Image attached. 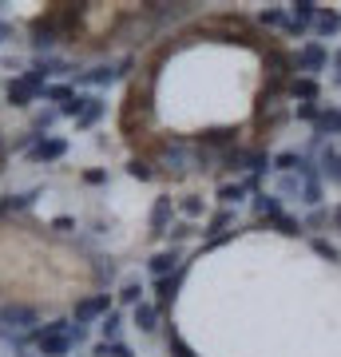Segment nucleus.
Here are the masks:
<instances>
[{"mask_svg": "<svg viewBox=\"0 0 341 357\" xmlns=\"http://www.w3.org/2000/svg\"><path fill=\"white\" fill-rule=\"evenodd\" d=\"M63 155H68V139L63 135H40L36 143H32V151H28V159L32 163H60Z\"/></svg>", "mask_w": 341, "mask_h": 357, "instance_id": "0eeeda50", "label": "nucleus"}, {"mask_svg": "<svg viewBox=\"0 0 341 357\" xmlns=\"http://www.w3.org/2000/svg\"><path fill=\"white\" fill-rule=\"evenodd\" d=\"M115 298H119L123 306H131V310L139 306V302H147V298H143V282H135V278H131V282H123V290L115 294Z\"/></svg>", "mask_w": 341, "mask_h": 357, "instance_id": "72a5a7b5", "label": "nucleus"}, {"mask_svg": "<svg viewBox=\"0 0 341 357\" xmlns=\"http://www.w3.org/2000/svg\"><path fill=\"white\" fill-rule=\"evenodd\" d=\"M246 195H254L250 187H246V178H238V183H222V187H218V203L222 206H238Z\"/></svg>", "mask_w": 341, "mask_h": 357, "instance_id": "b1692460", "label": "nucleus"}, {"mask_svg": "<svg viewBox=\"0 0 341 357\" xmlns=\"http://www.w3.org/2000/svg\"><path fill=\"white\" fill-rule=\"evenodd\" d=\"M103 112H107V103H103L100 96H88V103H84V112H79V119H76V131L96 128V123L103 119Z\"/></svg>", "mask_w": 341, "mask_h": 357, "instance_id": "a211bd4d", "label": "nucleus"}, {"mask_svg": "<svg viewBox=\"0 0 341 357\" xmlns=\"http://www.w3.org/2000/svg\"><path fill=\"white\" fill-rule=\"evenodd\" d=\"M290 8V24H286V36H305L310 28H314L317 13H321V4H314V0H294V4H286Z\"/></svg>", "mask_w": 341, "mask_h": 357, "instance_id": "39448f33", "label": "nucleus"}, {"mask_svg": "<svg viewBox=\"0 0 341 357\" xmlns=\"http://www.w3.org/2000/svg\"><path fill=\"white\" fill-rule=\"evenodd\" d=\"M317 175H321V183L341 187V151L338 147H326V151L317 155Z\"/></svg>", "mask_w": 341, "mask_h": 357, "instance_id": "dca6fc26", "label": "nucleus"}, {"mask_svg": "<svg viewBox=\"0 0 341 357\" xmlns=\"http://www.w3.org/2000/svg\"><path fill=\"white\" fill-rule=\"evenodd\" d=\"M68 342H72V345H84V342H88V326H76V321H72V330H68Z\"/></svg>", "mask_w": 341, "mask_h": 357, "instance_id": "a18cd8bd", "label": "nucleus"}, {"mask_svg": "<svg viewBox=\"0 0 341 357\" xmlns=\"http://www.w3.org/2000/svg\"><path fill=\"white\" fill-rule=\"evenodd\" d=\"M195 143H199L202 151L222 155V151H230V147H238V128H206V131L195 135Z\"/></svg>", "mask_w": 341, "mask_h": 357, "instance_id": "423d86ee", "label": "nucleus"}, {"mask_svg": "<svg viewBox=\"0 0 341 357\" xmlns=\"http://www.w3.org/2000/svg\"><path fill=\"white\" fill-rule=\"evenodd\" d=\"M314 135L317 139H326V135H341V107H326L321 119L314 123Z\"/></svg>", "mask_w": 341, "mask_h": 357, "instance_id": "4be33fe9", "label": "nucleus"}, {"mask_svg": "<svg viewBox=\"0 0 341 357\" xmlns=\"http://www.w3.org/2000/svg\"><path fill=\"white\" fill-rule=\"evenodd\" d=\"M103 326H100V333H103V342H119V330H123V314L119 310H112L107 318H100Z\"/></svg>", "mask_w": 341, "mask_h": 357, "instance_id": "f704fd0d", "label": "nucleus"}, {"mask_svg": "<svg viewBox=\"0 0 341 357\" xmlns=\"http://www.w3.org/2000/svg\"><path fill=\"white\" fill-rule=\"evenodd\" d=\"M294 68H298V76L317 79V76L329 68V48L321 44V40H310V44H302V48L294 52Z\"/></svg>", "mask_w": 341, "mask_h": 357, "instance_id": "7ed1b4c3", "label": "nucleus"}, {"mask_svg": "<svg viewBox=\"0 0 341 357\" xmlns=\"http://www.w3.org/2000/svg\"><path fill=\"white\" fill-rule=\"evenodd\" d=\"M175 211L183 215V222H199L206 215V203H202L199 195H183V199H175Z\"/></svg>", "mask_w": 341, "mask_h": 357, "instance_id": "aec40b11", "label": "nucleus"}, {"mask_svg": "<svg viewBox=\"0 0 341 357\" xmlns=\"http://www.w3.org/2000/svg\"><path fill=\"white\" fill-rule=\"evenodd\" d=\"M274 195H278V199H302V178L298 175H282Z\"/></svg>", "mask_w": 341, "mask_h": 357, "instance_id": "e433bc0d", "label": "nucleus"}, {"mask_svg": "<svg viewBox=\"0 0 341 357\" xmlns=\"http://www.w3.org/2000/svg\"><path fill=\"white\" fill-rule=\"evenodd\" d=\"M333 227L341 230V206H338V211H333Z\"/></svg>", "mask_w": 341, "mask_h": 357, "instance_id": "8fccbe9b", "label": "nucleus"}, {"mask_svg": "<svg viewBox=\"0 0 341 357\" xmlns=\"http://www.w3.org/2000/svg\"><path fill=\"white\" fill-rule=\"evenodd\" d=\"M84 103H88V96H79V91H76V96H72V100H68V103L60 107V115H63V119H72V123H76V119H79V112H84Z\"/></svg>", "mask_w": 341, "mask_h": 357, "instance_id": "ea45409f", "label": "nucleus"}, {"mask_svg": "<svg viewBox=\"0 0 341 357\" xmlns=\"http://www.w3.org/2000/svg\"><path fill=\"white\" fill-rule=\"evenodd\" d=\"M329 60H333V68H338V76H333V84H338V88H341V48L333 52V56H329Z\"/></svg>", "mask_w": 341, "mask_h": 357, "instance_id": "de8ad7c7", "label": "nucleus"}, {"mask_svg": "<svg viewBox=\"0 0 341 357\" xmlns=\"http://www.w3.org/2000/svg\"><path fill=\"white\" fill-rule=\"evenodd\" d=\"M4 155H8V143H4V135H0V167H4Z\"/></svg>", "mask_w": 341, "mask_h": 357, "instance_id": "09e8293b", "label": "nucleus"}, {"mask_svg": "<svg viewBox=\"0 0 341 357\" xmlns=\"http://www.w3.org/2000/svg\"><path fill=\"white\" fill-rule=\"evenodd\" d=\"M91 357H135V354L123 342H96L91 345Z\"/></svg>", "mask_w": 341, "mask_h": 357, "instance_id": "c756f323", "label": "nucleus"}, {"mask_svg": "<svg viewBox=\"0 0 341 357\" xmlns=\"http://www.w3.org/2000/svg\"><path fill=\"white\" fill-rule=\"evenodd\" d=\"M250 206H254V215L262 218L266 227H270V222H274L278 215H286V206H282V199H278L274 191H258V195H254V203H250Z\"/></svg>", "mask_w": 341, "mask_h": 357, "instance_id": "2eb2a0df", "label": "nucleus"}, {"mask_svg": "<svg viewBox=\"0 0 341 357\" xmlns=\"http://www.w3.org/2000/svg\"><path fill=\"white\" fill-rule=\"evenodd\" d=\"M28 44H32L40 56H48V52L60 44V32H56V24H52V16H48V13L32 20V40H28Z\"/></svg>", "mask_w": 341, "mask_h": 357, "instance_id": "1a4fd4ad", "label": "nucleus"}, {"mask_svg": "<svg viewBox=\"0 0 341 357\" xmlns=\"http://www.w3.org/2000/svg\"><path fill=\"white\" fill-rule=\"evenodd\" d=\"M72 96H76V88H72V84H48L40 100H44V103H60V107H63V103L72 100Z\"/></svg>", "mask_w": 341, "mask_h": 357, "instance_id": "2f4dec72", "label": "nucleus"}, {"mask_svg": "<svg viewBox=\"0 0 341 357\" xmlns=\"http://www.w3.org/2000/svg\"><path fill=\"white\" fill-rule=\"evenodd\" d=\"M72 349H76V345L68 342V333H63V337H40V342H36V354L40 357H68Z\"/></svg>", "mask_w": 341, "mask_h": 357, "instance_id": "412c9836", "label": "nucleus"}, {"mask_svg": "<svg viewBox=\"0 0 341 357\" xmlns=\"http://www.w3.org/2000/svg\"><path fill=\"white\" fill-rule=\"evenodd\" d=\"M52 230H56V234H68V230H76V218H72V215L52 218Z\"/></svg>", "mask_w": 341, "mask_h": 357, "instance_id": "37998d69", "label": "nucleus"}, {"mask_svg": "<svg viewBox=\"0 0 341 357\" xmlns=\"http://www.w3.org/2000/svg\"><path fill=\"white\" fill-rule=\"evenodd\" d=\"M127 175L139 178V183H151V178L159 175V171H155L151 159H139V155H135V159H127Z\"/></svg>", "mask_w": 341, "mask_h": 357, "instance_id": "bb28decb", "label": "nucleus"}, {"mask_svg": "<svg viewBox=\"0 0 341 357\" xmlns=\"http://www.w3.org/2000/svg\"><path fill=\"white\" fill-rule=\"evenodd\" d=\"M321 112H326L321 103H298V107H294V115H298L302 123H317V119H321Z\"/></svg>", "mask_w": 341, "mask_h": 357, "instance_id": "58836bf2", "label": "nucleus"}, {"mask_svg": "<svg viewBox=\"0 0 341 357\" xmlns=\"http://www.w3.org/2000/svg\"><path fill=\"white\" fill-rule=\"evenodd\" d=\"M321 195H326L321 175H317V178H302V203L310 206V211H317V206H321Z\"/></svg>", "mask_w": 341, "mask_h": 357, "instance_id": "a878e982", "label": "nucleus"}, {"mask_svg": "<svg viewBox=\"0 0 341 357\" xmlns=\"http://www.w3.org/2000/svg\"><path fill=\"white\" fill-rule=\"evenodd\" d=\"M4 96H8V103H13V107H32V103L40 100L36 91H28L20 79H8V84H4Z\"/></svg>", "mask_w": 341, "mask_h": 357, "instance_id": "5701e85b", "label": "nucleus"}, {"mask_svg": "<svg viewBox=\"0 0 341 357\" xmlns=\"http://www.w3.org/2000/svg\"><path fill=\"white\" fill-rule=\"evenodd\" d=\"M131 321H135L139 333H155L159 326H163V310L155 306V302H139V306L131 310Z\"/></svg>", "mask_w": 341, "mask_h": 357, "instance_id": "4468645a", "label": "nucleus"}, {"mask_svg": "<svg viewBox=\"0 0 341 357\" xmlns=\"http://www.w3.org/2000/svg\"><path fill=\"white\" fill-rule=\"evenodd\" d=\"M32 72H40V76H63V72H68V64H63V60H56V56H36V60H32Z\"/></svg>", "mask_w": 341, "mask_h": 357, "instance_id": "cd10ccee", "label": "nucleus"}, {"mask_svg": "<svg viewBox=\"0 0 341 357\" xmlns=\"http://www.w3.org/2000/svg\"><path fill=\"white\" fill-rule=\"evenodd\" d=\"M115 79H123V76H119V64H96L91 72L76 76V84H79V88H112ZM76 84H72V88H76Z\"/></svg>", "mask_w": 341, "mask_h": 357, "instance_id": "9d476101", "label": "nucleus"}, {"mask_svg": "<svg viewBox=\"0 0 341 357\" xmlns=\"http://www.w3.org/2000/svg\"><path fill=\"white\" fill-rule=\"evenodd\" d=\"M199 230H195V222H171V230H167V243L171 246H183L187 238H195Z\"/></svg>", "mask_w": 341, "mask_h": 357, "instance_id": "c9c22d12", "label": "nucleus"}, {"mask_svg": "<svg viewBox=\"0 0 341 357\" xmlns=\"http://www.w3.org/2000/svg\"><path fill=\"white\" fill-rule=\"evenodd\" d=\"M270 227L278 230V234H286V238H298V234H305V227H302V218H294V215H278Z\"/></svg>", "mask_w": 341, "mask_h": 357, "instance_id": "7c9ffc66", "label": "nucleus"}, {"mask_svg": "<svg viewBox=\"0 0 341 357\" xmlns=\"http://www.w3.org/2000/svg\"><path fill=\"white\" fill-rule=\"evenodd\" d=\"M16 357H40V354H32V349H20V354H16Z\"/></svg>", "mask_w": 341, "mask_h": 357, "instance_id": "3c124183", "label": "nucleus"}, {"mask_svg": "<svg viewBox=\"0 0 341 357\" xmlns=\"http://www.w3.org/2000/svg\"><path fill=\"white\" fill-rule=\"evenodd\" d=\"M314 32L321 40L338 36V32H341V13H338V8H321V13H317V20H314Z\"/></svg>", "mask_w": 341, "mask_h": 357, "instance_id": "6ab92c4d", "label": "nucleus"}, {"mask_svg": "<svg viewBox=\"0 0 341 357\" xmlns=\"http://www.w3.org/2000/svg\"><path fill=\"white\" fill-rule=\"evenodd\" d=\"M310 246H314V255H317V258H326V262H333V266L341 262V246H338V243H329V238H321V234H317V238H310Z\"/></svg>", "mask_w": 341, "mask_h": 357, "instance_id": "c85d7f7f", "label": "nucleus"}, {"mask_svg": "<svg viewBox=\"0 0 341 357\" xmlns=\"http://www.w3.org/2000/svg\"><path fill=\"white\" fill-rule=\"evenodd\" d=\"M167 354H171V357H199L187 342H183V337H179L175 326H167Z\"/></svg>", "mask_w": 341, "mask_h": 357, "instance_id": "473e14b6", "label": "nucleus"}, {"mask_svg": "<svg viewBox=\"0 0 341 357\" xmlns=\"http://www.w3.org/2000/svg\"><path fill=\"white\" fill-rule=\"evenodd\" d=\"M40 187H32V191H20V195H4V203H0V218L4 215H24V211H32L40 199Z\"/></svg>", "mask_w": 341, "mask_h": 357, "instance_id": "f3484780", "label": "nucleus"}, {"mask_svg": "<svg viewBox=\"0 0 341 357\" xmlns=\"http://www.w3.org/2000/svg\"><path fill=\"white\" fill-rule=\"evenodd\" d=\"M258 24L286 32V24H290V8H262V13H258Z\"/></svg>", "mask_w": 341, "mask_h": 357, "instance_id": "393cba45", "label": "nucleus"}, {"mask_svg": "<svg viewBox=\"0 0 341 357\" xmlns=\"http://www.w3.org/2000/svg\"><path fill=\"white\" fill-rule=\"evenodd\" d=\"M115 310V302H112V294H88V298H76V306H72V321L76 326H91V321H100V318H107Z\"/></svg>", "mask_w": 341, "mask_h": 357, "instance_id": "20e7f679", "label": "nucleus"}, {"mask_svg": "<svg viewBox=\"0 0 341 357\" xmlns=\"http://www.w3.org/2000/svg\"><path fill=\"white\" fill-rule=\"evenodd\" d=\"M155 167L171 178H183L190 171H199V147H195V139H187V135H167L155 147Z\"/></svg>", "mask_w": 341, "mask_h": 357, "instance_id": "f257e3e1", "label": "nucleus"}, {"mask_svg": "<svg viewBox=\"0 0 341 357\" xmlns=\"http://www.w3.org/2000/svg\"><path fill=\"white\" fill-rule=\"evenodd\" d=\"M175 222V199L171 195H159L151 203V234H167Z\"/></svg>", "mask_w": 341, "mask_h": 357, "instance_id": "9b49d317", "label": "nucleus"}, {"mask_svg": "<svg viewBox=\"0 0 341 357\" xmlns=\"http://www.w3.org/2000/svg\"><path fill=\"white\" fill-rule=\"evenodd\" d=\"M84 183H88V187H103V183H107V171H103V167H96V171H84Z\"/></svg>", "mask_w": 341, "mask_h": 357, "instance_id": "c03bdc74", "label": "nucleus"}, {"mask_svg": "<svg viewBox=\"0 0 341 357\" xmlns=\"http://www.w3.org/2000/svg\"><path fill=\"white\" fill-rule=\"evenodd\" d=\"M179 266H183V250H179V246H167V250H159V255L147 262L151 278H167V274H175Z\"/></svg>", "mask_w": 341, "mask_h": 357, "instance_id": "ddd939ff", "label": "nucleus"}, {"mask_svg": "<svg viewBox=\"0 0 341 357\" xmlns=\"http://www.w3.org/2000/svg\"><path fill=\"white\" fill-rule=\"evenodd\" d=\"M16 40V24L13 20H0V44H13Z\"/></svg>", "mask_w": 341, "mask_h": 357, "instance_id": "49530a36", "label": "nucleus"}, {"mask_svg": "<svg viewBox=\"0 0 341 357\" xmlns=\"http://www.w3.org/2000/svg\"><path fill=\"white\" fill-rule=\"evenodd\" d=\"M187 270H190V266L183 262V266H179L175 274H167V278H155V306L163 310V314H167L171 306H175L179 286H183V278H187Z\"/></svg>", "mask_w": 341, "mask_h": 357, "instance_id": "6e6552de", "label": "nucleus"}, {"mask_svg": "<svg viewBox=\"0 0 341 357\" xmlns=\"http://www.w3.org/2000/svg\"><path fill=\"white\" fill-rule=\"evenodd\" d=\"M91 274H96V282L103 286V282H112V278H115V262H112V258H96Z\"/></svg>", "mask_w": 341, "mask_h": 357, "instance_id": "79ce46f5", "label": "nucleus"}, {"mask_svg": "<svg viewBox=\"0 0 341 357\" xmlns=\"http://www.w3.org/2000/svg\"><path fill=\"white\" fill-rule=\"evenodd\" d=\"M60 119V107H44V112H36V119H32V131L36 135H48V128Z\"/></svg>", "mask_w": 341, "mask_h": 357, "instance_id": "4c0bfd02", "label": "nucleus"}, {"mask_svg": "<svg viewBox=\"0 0 341 357\" xmlns=\"http://www.w3.org/2000/svg\"><path fill=\"white\" fill-rule=\"evenodd\" d=\"M0 8H4V0H0Z\"/></svg>", "mask_w": 341, "mask_h": 357, "instance_id": "603ef678", "label": "nucleus"}, {"mask_svg": "<svg viewBox=\"0 0 341 357\" xmlns=\"http://www.w3.org/2000/svg\"><path fill=\"white\" fill-rule=\"evenodd\" d=\"M329 222H333V215H329L326 206H317V211H310V215H305L302 227H305V230H317V227H329Z\"/></svg>", "mask_w": 341, "mask_h": 357, "instance_id": "a19ab883", "label": "nucleus"}, {"mask_svg": "<svg viewBox=\"0 0 341 357\" xmlns=\"http://www.w3.org/2000/svg\"><path fill=\"white\" fill-rule=\"evenodd\" d=\"M40 326V310L28 302H0V330L8 333H32Z\"/></svg>", "mask_w": 341, "mask_h": 357, "instance_id": "f03ea898", "label": "nucleus"}, {"mask_svg": "<svg viewBox=\"0 0 341 357\" xmlns=\"http://www.w3.org/2000/svg\"><path fill=\"white\" fill-rule=\"evenodd\" d=\"M317 96H321V84L310 76H294L286 84V100H294V103H317Z\"/></svg>", "mask_w": 341, "mask_h": 357, "instance_id": "f8f14e48", "label": "nucleus"}]
</instances>
